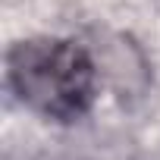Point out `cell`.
Returning a JSON list of instances; mask_svg holds the SVG:
<instances>
[{"mask_svg":"<svg viewBox=\"0 0 160 160\" xmlns=\"http://www.w3.org/2000/svg\"><path fill=\"white\" fill-rule=\"evenodd\" d=\"M10 82L32 110L75 119L94 98V63L72 41H22L10 50Z\"/></svg>","mask_w":160,"mask_h":160,"instance_id":"6da1fadb","label":"cell"}]
</instances>
